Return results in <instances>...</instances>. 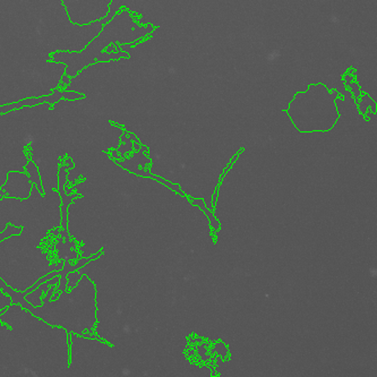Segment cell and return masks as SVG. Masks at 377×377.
<instances>
[{"instance_id":"2","label":"cell","mask_w":377,"mask_h":377,"mask_svg":"<svg viewBox=\"0 0 377 377\" xmlns=\"http://www.w3.org/2000/svg\"><path fill=\"white\" fill-rule=\"evenodd\" d=\"M70 91H61L59 88H57L56 91L53 92L52 94L48 95V97H39V98H25V100L18 101V102H14V103H8L5 105H0V114H6V112H9L12 110H17L19 108H24V107H33V105L40 104V103H50L53 104L60 100V98L66 97L67 98H82L83 95L80 93H74L71 94Z\"/></svg>"},{"instance_id":"4","label":"cell","mask_w":377,"mask_h":377,"mask_svg":"<svg viewBox=\"0 0 377 377\" xmlns=\"http://www.w3.org/2000/svg\"><path fill=\"white\" fill-rule=\"evenodd\" d=\"M59 279H60L59 275H56V277L51 278L50 280H48L46 282H43V283L39 284L35 289H33L32 291H30L29 294L25 295V299L30 302L31 305L34 306V307H40V306H42V304H43L41 295H42L44 292H46V290H48L49 285L58 283V282H59Z\"/></svg>"},{"instance_id":"5","label":"cell","mask_w":377,"mask_h":377,"mask_svg":"<svg viewBox=\"0 0 377 377\" xmlns=\"http://www.w3.org/2000/svg\"><path fill=\"white\" fill-rule=\"evenodd\" d=\"M26 173L29 176V178L34 186L36 187L40 194L43 193V187H42V180H41L39 169L37 165L33 161H27L26 162Z\"/></svg>"},{"instance_id":"3","label":"cell","mask_w":377,"mask_h":377,"mask_svg":"<svg viewBox=\"0 0 377 377\" xmlns=\"http://www.w3.org/2000/svg\"><path fill=\"white\" fill-rule=\"evenodd\" d=\"M73 166V162H70L69 164H60L59 168V177H58V189H59V196L61 198V212H63V233H61V237L65 239V243L66 244H70L69 243V234L67 232V209L69 206V204L71 203V200L75 198V195H66L65 194V183H66V178H67V172L66 170L69 169Z\"/></svg>"},{"instance_id":"1","label":"cell","mask_w":377,"mask_h":377,"mask_svg":"<svg viewBox=\"0 0 377 377\" xmlns=\"http://www.w3.org/2000/svg\"><path fill=\"white\" fill-rule=\"evenodd\" d=\"M32 186L33 183L27 173H24L23 171L9 172L0 196L7 195L16 199H27L32 193Z\"/></svg>"},{"instance_id":"8","label":"cell","mask_w":377,"mask_h":377,"mask_svg":"<svg viewBox=\"0 0 377 377\" xmlns=\"http://www.w3.org/2000/svg\"><path fill=\"white\" fill-rule=\"evenodd\" d=\"M58 232H59V229H58V228H56V230H52V232H51V234H52V236H54V234H56V236H57Z\"/></svg>"},{"instance_id":"6","label":"cell","mask_w":377,"mask_h":377,"mask_svg":"<svg viewBox=\"0 0 377 377\" xmlns=\"http://www.w3.org/2000/svg\"><path fill=\"white\" fill-rule=\"evenodd\" d=\"M13 304L12 297L9 295H7L0 289V311H3L5 309Z\"/></svg>"},{"instance_id":"7","label":"cell","mask_w":377,"mask_h":377,"mask_svg":"<svg viewBox=\"0 0 377 377\" xmlns=\"http://www.w3.org/2000/svg\"><path fill=\"white\" fill-rule=\"evenodd\" d=\"M70 83V78H69V75H65V76H63V78H61V83H60V87L61 88H65L67 86L68 84Z\"/></svg>"}]
</instances>
